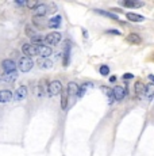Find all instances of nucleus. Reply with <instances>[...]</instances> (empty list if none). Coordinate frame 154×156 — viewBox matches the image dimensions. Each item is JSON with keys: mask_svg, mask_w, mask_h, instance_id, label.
I'll return each mask as SVG.
<instances>
[{"mask_svg": "<svg viewBox=\"0 0 154 156\" xmlns=\"http://www.w3.org/2000/svg\"><path fill=\"white\" fill-rule=\"evenodd\" d=\"M47 12V7L45 4H39L37 8L34 10V18H41V16H45Z\"/></svg>", "mask_w": 154, "mask_h": 156, "instance_id": "13", "label": "nucleus"}, {"mask_svg": "<svg viewBox=\"0 0 154 156\" xmlns=\"http://www.w3.org/2000/svg\"><path fill=\"white\" fill-rule=\"evenodd\" d=\"M38 65H39V68L41 69H50V68L53 67V61L49 59H43V57H41V59L38 60Z\"/></svg>", "mask_w": 154, "mask_h": 156, "instance_id": "17", "label": "nucleus"}, {"mask_svg": "<svg viewBox=\"0 0 154 156\" xmlns=\"http://www.w3.org/2000/svg\"><path fill=\"white\" fill-rule=\"evenodd\" d=\"M26 3H27V1H24V0H23V1H21V0H18V1H16L18 6H26Z\"/></svg>", "mask_w": 154, "mask_h": 156, "instance_id": "32", "label": "nucleus"}, {"mask_svg": "<svg viewBox=\"0 0 154 156\" xmlns=\"http://www.w3.org/2000/svg\"><path fill=\"white\" fill-rule=\"evenodd\" d=\"M113 102H115V97H113L112 90H110V91H108V103H110V105H112Z\"/></svg>", "mask_w": 154, "mask_h": 156, "instance_id": "29", "label": "nucleus"}, {"mask_svg": "<svg viewBox=\"0 0 154 156\" xmlns=\"http://www.w3.org/2000/svg\"><path fill=\"white\" fill-rule=\"evenodd\" d=\"M18 65L15 64L14 60L11 59H6L1 61V68H3L4 72H15V69H16Z\"/></svg>", "mask_w": 154, "mask_h": 156, "instance_id": "7", "label": "nucleus"}, {"mask_svg": "<svg viewBox=\"0 0 154 156\" xmlns=\"http://www.w3.org/2000/svg\"><path fill=\"white\" fill-rule=\"evenodd\" d=\"M112 92H113V97H115V100H123L127 97V90H126V87H123V85L113 87Z\"/></svg>", "mask_w": 154, "mask_h": 156, "instance_id": "5", "label": "nucleus"}, {"mask_svg": "<svg viewBox=\"0 0 154 156\" xmlns=\"http://www.w3.org/2000/svg\"><path fill=\"white\" fill-rule=\"evenodd\" d=\"M92 83H85V84H83V85H80L79 87V91H77V95L76 97L77 98H81L83 95H84V92H85V90L88 88V87H92Z\"/></svg>", "mask_w": 154, "mask_h": 156, "instance_id": "24", "label": "nucleus"}, {"mask_svg": "<svg viewBox=\"0 0 154 156\" xmlns=\"http://www.w3.org/2000/svg\"><path fill=\"white\" fill-rule=\"evenodd\" d=\"M126 18L131 22H135V23H139V22L145 21V18H143L142 15H138V14H135V12H127V14H126Z\"/></svg>", "mask_w": 154, "mask_h": 156, "instance_id": "14", "label": "nucleus"}, {"mask_svg": "<svg viewBox=\"0 0 154 156\" xmlns=\"http://www.w3.org/2000/svg\"><path fill=\"white\" fill-rule=\"evenodd\" d=\"M16 77H18V74H16V71H15V72H4L0 79L7 82V83H12L16 80Z\"/></svg>", "mask_w": 154, "mask_h": 156, "instance_id": "12", "label": "nucleus"}, {"mask_svg": "<svg viewBox=\"0 0 154 156\" xmlns=\"http://www.w3.org/2000/svg\"><path fill=\"white\" fill-rule=\"evenodd\" d=\"M115 80H116V77H115V76H112V77H110V82H115Z\"/></svg>", "mask_w": 154, "mask_h": 156, "instance_id": "34", "label": "nucleus"}, {"mask_svg": "<svg viewBox=\"0 0 154 156\" xmlns=\"http://www.w3.org/2000/svg\"><path fill=\"white\" fill-rule=\"evenodd\" d=\"M12 98H14V95H12V92L8 91V90H1V91H0V103H7V102H10Z\"/></svg>", "mask_w": 154, "mask_h": 156, "instance_id": "11", "label": "nucleus"}, {"mask_svg": "<svg viewBox=\"0 0 154 156\" xmlns=\"http://www.w3.org/2000/svg\"><path fill=\"white\" fill-rule=\"evenodd\" d=\"M68 64H69V46H68L66 52H65V56H64V65L66 67Z\"/></svg>", "mask_w": 154, "mask_h": 156, "instance_id": "28", "label": "nucleus"}, {"mask_svg": "<svg viewBox=\"0 0 154 156\" xmlns=\"http://www.w3.org/2000/svg\"><path fill=\"white\" fill-rule=\"evenodd\" d=\"M133 77H134L133 74H125L123 75V79L125 80H130V79H133Z\"/></svg>", "mask_w": 154, "mask_h": 156, "instance_id": "31", "label": "nucleus"}, {"mask_svg": "<svg viewBox=\"0 0 154 156\" xmlns=\"http://www.w3.org/2000/svg\"><path fill=\"white\" fill-rule=\"evenodd\" d=\"M31 44L35 45V46H42V45H45V37L43 36H35L31 38Z\"/></svg>", "mask_w": 154, "mask_h": 156, "instance_id": "21", "label": "nucleus"}, {"mask_svg": "<svg viewBox=\"0 0 154 156\" xmlns=\"http://www.w3.org/2000/svg\"><path fill=\"white\" fill-rule=\"evenodd\" d=\"M149 79H150V80H151V83L154 84V75H149Z\"/></svg>", "mask_w": 154, "mask_h": 156, "instance_id": "33", "label": "nucleus"}, {"mask_svg": "<svg viewBox=\"0 0 154 156\" xmlns=\"http://www.w3.org/2000/svg\"><path fill=\"white\" fill-rule=\"evenodd\" d=\"M47 87H49V83L46 82V79H41V80H39V83H38V87H37V95H38V98H45Z\"/></svg>", "mask_w": 154, "mask_h": 156, "instance_id": "6", "label": "nucleus"}, {"mask_svg": "<svg viewBox=\"0 0 154 156\" xmlns=\"http://www.w3.org/2000/svg\"><path fill=\"white\" fill-rule=\"evenodd\" d=\"M22 52H23V54L26 57H30V59H31L32 56H38V46H35V45H32V44H23Z\"/></svg>", "mask_w": 154, "mask_h": 156, "instance_id": "3", "label": "nucleus"}, {"mask_svg": "<svg viewBox=\"0 0 154 156\" xmlns=\"http://www.w3.org/2000/svg\"><path fill=\"white\" fill-rule=\"evenodd\" d=\"M120 4L125 7H128V8H139V7L143 6L142 1H135V0H125Z\"/></svg>", "mask_w": 154, "mask_h": 156, "instance_id": "15", "label": "nucleus"}, {"mask_svg": "<svg viewBox=\"0 0 154 156\" xmlns=\"http://www.w3.org/2000/svg\"><path fill=\"white\" fill-rule=\"evenodd\" d=\"M126 39H127L130 44H134V45H139L141 42H142V38L138 36L137 33H131V34H128Z\"/></svg>", "mask_w": 154, "mask_h": 156, "instance_id": "19", "label": "nucleus"}, {"mask_svg": "<svg viewBox=\"0 0 154 156\" xmlns=\"http://www.w3.org/2000/svg\"><path fill=\"white\" fill-rule=\"evenodd\" d=\"M62 91H64V87H62L60 80H54V82L49 83V87H47V95H49V97L60 95Z\"/></svg>", "mask_w": 154, "mask_h": 156, "instance_id": "2", "label": "nucleus"}, {"mask_svg": "<svg viewBox=\"0 0 154 156\" xmlns=\"http://www.w3.org/2000/svg\"><path fill=\"white\" fill-rule=\"evenodd\" d=\"M99 72L103 76H107V75H110V67H108V65H102V67L99 68Z\"/></svg>", "mask_w": 154, "mask_h": 156, "instance_id": "25", "label": "nucleus"}, {"mask_svg": "<svg viewBox=\"0 0 154 156\" xmlns=\"http://www.w3.org/2000/svg\"><path fill=\"white\" fill-rule=\"evenodd\" d=\"M95 11L97 12V14L103 15V16H107V18H111V19H113V21H119L118 15L112 14V12H107V11H103V10H95Z\"/></svg>", "mask_w": 154, "mask_h": 156, "instance_id": "23", "label": "nucleus"}, {"mask_svg": "<svg viewBox=\"0 0 154 156\" xmlns=\"http://www.w3.org/2000/svg\"><path fill=\"white\" fill-rule=\"evenodd\" d=\"M26 6L29 7V8H31V10H35L38 6H39V4H38L37 0H30V1H27V3H26Z\"/></svg>", "mask_w": 154, "mask_h": 156, "instance_id": "26", "label": "nucleus"}, {"mask_svg": "<svg viewBox=\"0 0 154 156\" xmlns=\"http://www.w3.org/2000/svg\"><path fill=\"white\" fill-rule=\"evenodd\" d=\"M105 33H107V34H113V36H120V31L119 30H115V29H110Z\"/></svg>", "mask_w": 154, "mask_h": 156, "instance_id": "30", "label": "nucleus"}, {"mask_svg": "<svg viewBox=\"0 0 154 156\" xmlns=\"http://www.w3.org/2000/svg\"><path fill=\"white\" fill-rule=\"evenodd\" d=\"M61 38H62L61 33H58V31L49 33V34L45 37V42L47 44V46H49V45H57L60 41H61Z\"/></svg>", "mask_w": 154, "mask_h": 156, "instance_id": "4", "label": "nucleus"}, {"mask_svg": "<svg viewBox=\"0 0 154 156\" xmlns=\"http://www.w3.org/2000/svg\"><path fill=\"white\" fill-rule=\"evenodd\" d=\"M68 98H69V95H68L66 90H64V91L61 92V109L62 110L68 109Z\"/></svg>", "mask_w": 154, "mask_h": 156, "instance_id": "22", "label": "nucleus"}, {"mask_svg": "<svg viewBox=\"0 0 154 156\" xmlns=\"http://www.w3.org/2000/svg\"><path fill=\"white\" fill-rule=\"evenodd\" d=\"M26 98H27V87L26 85L18 87V90L15 91V94H14V99L22 100V99H26Z\"/></svg>", "mask_w": 154, "mask_h": 156, "instance_id": "8", "label": "nucleus"}, {"mask_svg": "<svg viewBox=\"0 0 154 156\" xmlns=\"http://www.w3.org/2000/svg\"><path fill=\"white\" fill-rule=\"evenodd\" d=\"M38 54L42 56L43 59H47L49 56L53 54V50H52V48L47 46V45H42V46H38Z\"/></svg>", "mask_w": 154, "mask_h": 156, "instance_id": "9", "label": "nucleus"}, {"mask_svg": "<svg viewBox=\"0 0 154 156\" xmlns=\"http://www.w3.org/2000/svg\"><path fill=\"white\" fill-rule=\"evenodd\" d=\"M34 67V62L30 57H26V56H22L18 61V68H19V71L21 72H29Z\"/></svg>", "mask_w": 154, "mask_h": 156, "instance_id": "1", "label": "nucleus"}, {"mask_svg": "<svg viewBox=\"0 0 154 156\" xmlns=\"http://www.w3.org/2000/svg\"><path fill=\"white\" fill-rule=\"evenodd\" d=\"M143 97H146L147 100H151L154 98V84L153 83L145 85V94H143Z\"/></svg>", "mask_w": 154, "mask_h": 156, "instance_id": "16", "label": "nucleus"}, {"mask_svg": "<svg viewBox=\"0 0 154 156\" xmlns=\"http://www.w3.org/2000/svg\"><path fill=\"white\" fill-rule=\"evenodd\" d=\"M26 34H27L29 37H31V38H32V37L37 36L35 30H32V29H31V26H26Z\"/></svg>", "mask_w": 154, "mask_h": 156, "instance_id": "27", "label": "nucleus"}, {"mask_svg": "<svg viewBox=\"0 0 154 156\" xmlns=\"http://www.w3.org/2000/svg\"><path fill=\"white\" fill-rule=\"evenodd\" d=\"M79 87L80 85H77L74 82H70L69 84H68L66 87V92L69 97H73V95H77V91H79Z\"/></svg>", "mask_w": 154, "mask_h": 156, "instance_id": "18", "label": "nucleus"}, {"mask_svg": "<svg viewBox=\"0 0 154 156\" xmlns=\"http://www.w3.org/2000/svg\"><path fill=\"white\" fill-rule=\"evenodd\" d=\"M134 92H135V95H137V98H142L143 94H145V84H143L142 82H137L135 84H134Z\"/></svg>", "mask_w": 154, "mask_h": 156, "instance_id": "10", "label": "nucleus"}, {"mask_svg": "<svg viewBox=\"0 0 154 156\" xmlns=\"http://www.w3.org/2000/svg\"><path fill=\"white\" fill-rule=\"evenodd\" d=\"M61 21H62V18L60 16V15H57V16H53V18L49 21L47 26H49L50 29H57V27H60V25H61Z\"/></svg>", "mask_w": 154, "mask_h": 156, "instance_id": "20", "label": "nucleus"}]
</instances>
